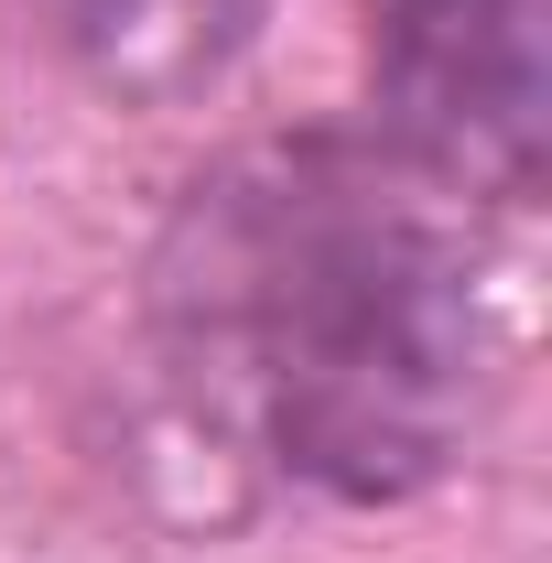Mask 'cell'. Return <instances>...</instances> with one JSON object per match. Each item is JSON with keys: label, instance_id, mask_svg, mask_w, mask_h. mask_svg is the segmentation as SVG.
<instances>
[{"label": "cell", "instance_id": "cell-1", "mask_svg": "<svg viewBox=\"0 0 552 563\" xmlns=\"http://www.w3.org/2000/svg\"><path fill=\"white\" fill-rule=\"evenodd\" d=\"M152 325L217 444L336 509L455 477L487 412V303L455 217L336 131L261 141L174 207Z\"/></svg>", "mask_w": 552, "mask_h": 563}, {"label": "cell", "instance_id": "cell-2", "mask_svg": "<svg viewBox=\"0 0 552 563\" xmlns=\"http://www.w3.org/2000/svg\"><path fill=\"white\" fill-rule=\"evenodd\" d=\"M379 152L466 207H531L552 163V0H368Z\"/></svg>", "mask_w": 552, "mask_h": 563}, {"label": "cell", "instance_id": "cell-3", "mask_svg": "<svg viewBox=\"0 0 552 563\" xmlns=\"http://www.w3.org/2000/svg\"><path fill=\"white\" fill-rule=\"evenodd\" d=\"M11 11L76 87H98L120 109L207 98L272 22V0H11Z\"/></svg>", "mask_w": 552, "mask_h": 563}]
</instances>
